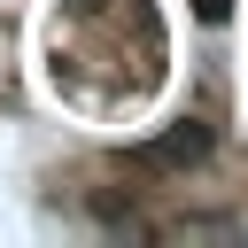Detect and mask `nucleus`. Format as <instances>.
I'll list each match as a JSON object with an SVG mask.
<instances>
[{
    "label": "nucleus",
    "mask_w": 248,
    "mask_h": 248,
    "mask_svg": "<svg viewBox=\"0 0 248 248\" xmlns=\"http://www.w3.org/2000/svg\"><path fill=\"white\" fill-rule=\"evenodd\" d=\"M194 16H202V23H225V16H232V0H194Z\"/></svg>",
    "instance_id": "2"
},
{
    "label": "nucleus",
    "mask_w": 248,
    "mask_h": 248,
    "mask_svg": "<svg viewBox=\"0 0 248 248\" xmlns=\"http://www.w3.org/2000/svg\"><path fill=\"white\" fill-rule=\"evenodd\" d=\"M202 155H209V124H194V116L170 124V132H155V140H132V147H124L132 170H194Z\"/></svg>",
    "instance_id": "1"
}]
</instances>
